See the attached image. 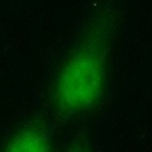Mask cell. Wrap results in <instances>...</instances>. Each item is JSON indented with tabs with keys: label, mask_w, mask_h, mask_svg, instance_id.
I'll return each instance as SVG.
<instances>
[{
	"label": "cell",
	"mask_w": 152,
	"mask_h": 152,
	"mask_svg": "<svg viewBox=\"0 0 152 152\" xmlns=\"http://www.w3.org/2000/svg\"><path fill=\"white\" fill-rule=\"evenodd\" d=\"M104 82V55L101 44L90 42L78 48L64 64L56 87L58 106L78 113L94 106Z\"/></svg>",
	"instance_id": "cell-1"
},
{
	"label": "cell",
	"mask_w": 152,
	"mask_h": 152,
	"mask_svg": "<svg viewBox=\"0 0 152 152\" xmlns=\"http://www.w3.org/2000/svg\"><path fill=\"white\" fill-rule=\"evenodd\" d=\"M49 148V141L44 132L27 128L18 133L10 142L11 151H44Z\"/></svg>",
	"instance_id": "cell-2"
}]
</instances>
